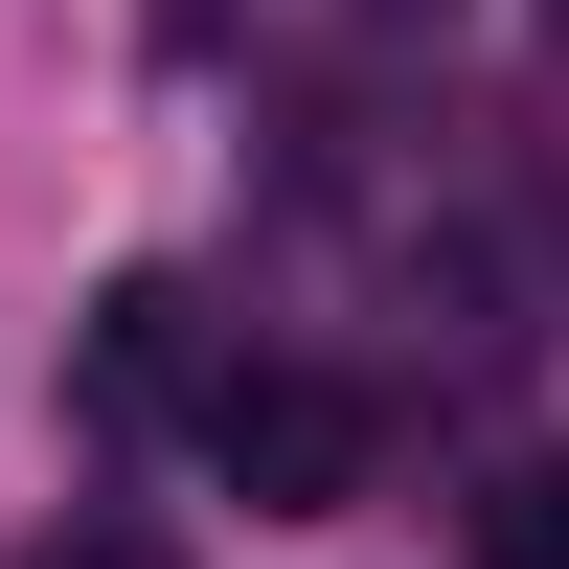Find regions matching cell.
Instances as JSON below:
<instances>
[{
	"label": "cell",
	"mask_w": 569,
	"mask_h": 569,
	"mask_svg": "<svg viewBox=\"0 0 569 569\" xmlns=\"http://www.w3.org/2000/svg\"><path fill=\"white\" fill-rule=\"evenodd\" d=\"M206 456H228L251 525H319V501L365 479V388L342 365H206Z\"/></svg>",
	"instance_id": "6da1fadb"
},
{
	"label": "cell",
	"mask_w": 569,
	"mask_h": 569,
	"mask_svg": "<svg viewBox=\"0 0 569 569\" xmlns=\"http://www.w3.org/2000/svg\"><path fill=\"white\" fill-rule=\"evenodd\" d=\"M91 410H206V297H182V273H114V297H91Z\"/></svg>",
	"instance_id": "7a4b0ae2"
},
{
	"label": "cell",
	"mask_w": 569,
	"mask_h": 569,
	"mask_svg": "<svg viewBox=\"0 0 569 569\" xmlns=\"http://www.w3.org/2000/svg\"><path fill=\"white\" fill-rule=\"evenodd\" d=\"M456 525H479V569H569V456H501Z\"/></svg>",
	"instance_id": "3957f363"
},
{
	"label": "cell",
	"mask_w": 569,
	"mask_h": 569,
	"mask_svg": "<svg viewBox=\"0 0 569 569\" xmlns=\"http://www.w3.org/2000/svg\"><path fill=\"white\" fill-rule=\"evenodd\" d=\"M23 569H182V525H114V501H91V525H46Z\"/></svg>",
	"instance_id": "277c9868"
},
{
	"label": "cell",
	"mask_w": 569,
	"mask_h": 569,
	"mask_svg": "<svg viewBox=\"0 0 569 569\" xmlns=\"http://www.w3.org/2000/svg\"><path fill=\"white\" fill-rule=\"evenodd\" d=\"M547 46H569V0H547Z\"/></svg>",
	"instance_id": "5b68a950"
}]
</instances>
